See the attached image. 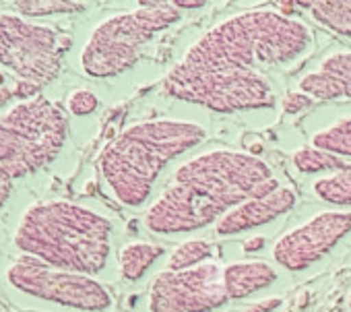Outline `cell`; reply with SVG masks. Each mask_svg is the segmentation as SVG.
<instances>
[{
	"instance_id": "cell-1",
	"label": "cell",
	"mask_w": 351,
	"mask_h": 312,
	"mask_svg": "<svg viewBox=\"0 0 351 312\" xmlns=\"http://www.w3.org/2000/svg\"><path fill=\"white\" fill-rule=\"evenodd\" d=\"M281 184L256 155L215 149L184 162L159 199L147 209L153 234H189L217 224L240 203L265 197Z\"/></svg>"
},
{
	"instance_id": "cell-2",
	"label": "cell",
	"mask_w": 351,
	"mask_h": 312,
	"mask_svg": "<svg viewBox=\"0 0 351 312\" xmlns=\"http://www.w3.org/2000/svg\"><path fill=\"white\" fill-rule=\"evenodd\" d=\"M312 29L275 9H252L207 29L180 58L176 73H261L287 67L312 48Z\"/></svg>"
},
{
	"instance_id": "cell-3",
	"label": "cell",
	"mask_w": 351,
	"mask_h": 312,
	"mask_svg": "<svg viewBox=\"0 0 351 312\" xmlns=\"http://www.w3.org/2000/svg\"><path fill=\"white\" fill-rule=\"evenodd\" d=\"M112 221L71 201L34 203L19 219L15 246L50 267L97 275L112 250Z\"/></svg>"
},
{
	"instance_id": "cell-4",
	"label": "cell",
	"mask_w": 351,
	"mask_h": 312,
	"mask_svg": "<svg viewBox=\"0 0 351 312\" xmlns=\"http://www.w3.org/2000/svg\"><path fill=\"white\" fill-rule=\"evenodd\" d=\"M207 130L189 120L157 118L126 126L99 155V172L112 195L126 207H138L167 162L205 141Z\"/></svg>"
},
{
	"instance_id": "cell-5",
	"label": "cell",
	"mask_w": 351,
	"mask_h": 312,
	"mask_svg": "<svg viewBox=\"0 0 351 312\" xmlns=\"http://www.w3.org/2000/svg\"><path fill=\"white\" fill-rule=\"evenodd\" d=\"M182 19L173 3H141L95 25L81 52V69L87 77L110 79L122 75L141 58L155 34Z\"/></svg>"
},
{
	"instance_id": "cell-6",
	"label": "cell",
	"mask_w": 351,
	"mask_h": 312,
	"mask_svg": "<svg viewBox=\"0 0 351 312\" xmlns=\"http://www.w3.org/2000/svg\"><path fill=\"white\" fill-rule=\"evenodd\" d=\"M69 122L60 106L36 95L0 116V168L11 178L38 172L60 153Z\"/></svg>"
},
{
	"instance_id": "cell-7",
	"label": "cell",
	"mask_w": 351,
	"mask_h": 312,
	"mask_svg": "<svg viewBox=\"0 0 351 312\" xmlns=\"http://www.w3.org/2000/svg\"><path fill=\"white\" fill-rule=\"evenodd\" d=\"M163 89L167 95L203 106L219 114L273 108L277 97L263 73H176L169 71Z\"/></svg>"
},
{
	"instance_id": "cell-8",
	"label": "cell",
	"mask_w": 351,
	"mask_h": 312,
	"mask_svg": "<svg viewBox=\"0 0 351 312\" xmlns=\"http://www.w3.org/2000/svg\"><path fill=\"white\" fill-rule=\"evenodd\" d=\"M0 64L34 89L46 87L60 73V36L13 11L0 13Z\"/></svg>"
},
{
	"instance_id": "cell-9",
	"label": "cell",
	"mask_w": 351,
	"mask_h": 312,
	"mask_svg": "<svg viewBox=\"0 0 351 312\" xmlns=\"http://www.w3.org/2000/svg\"><path fill=\"white\" fill-rule=\"evenodd\" d=\"M7 281L25 296L83 312H106L112 306L110 289L95 277L56 269L27 254L13 261Z\"/></svg>"
},
{
	"instance_id": "cell-10",
	"label": "cell",
	"mask_w": 351,
	"mask_h": 312,
	"mask_svg": "<svg viewBox=\"0 0 351 312\" xmlns=\"http://www.w3.org/2000/svg\"><path fill=\"white\" fill-rule=\"evenodd\" d=\"M228 300L223 265L215 261L182 271L165 269L149 287L151 312H213Z\"/></svg>"
},
{
	"instance_id": "cell-11",
	"label": "cell",
	"mask_w": 351,
	"mask_h": 312,
	"mask_svg": "<svg viewBox=\"0 0 351 312\" xmlns=\"http://www.w3.org/2000/svg\"><path fill=\"white\" fill-rule=\"evenodd\" d=\"M349 232L351 211H320L277 238L271 248V256L275 265L287 271H304L328 254Z\"/></svg>"
},
{
	"instance_id": "cell-12",
	"label": "cell",
	"mask_w": 351,
	"mask_h": 312,
	"mask_svg": "<svg viewBox=\"0 0 351 312\" xmlns=\"http://www.w3.org/2000/svg\"><path fill=\"white\" fill-rule=\"evenodd\" d=\"M295 201H298L295 191L281 184L277 191L265 197L248 199L240 203L238 207H234L232 211H228L215 224V232L219 236H236V234L250 232L291 211L295 207Z\"/></svg>"
},
{
	"instance_id": "cell-13",
	"label": "cell",
	"mask_w": 351,
	"mask_h": 312,
	"mask_svg": "<svg viewBox=\"0 0 351 312\" xmlns=\"http://www.w3.org/2000/svg\"><path fill=\"white\" fill-rule=\"evenodd\" d=\"M300 93L314 101L351 99V52H335L322 58L316 71L306 73L298 81Z\"/></svg>"
},
{
	"instance_id": "cell-14",
	"label": "cell",
	"mask_w": 351,
	"mask_h": 312,
	"mask_svg": "<svg viewBox=\"0 0 351 312\" xmlns=\"http://www.w3.org/2000/svg\"><path fill=\"white\" fill-rule=\"evenodd\" d=\"M279 279L277 267L267 261H238L223 267V283L230 300H244Z\"/></svg>"
},
{
	"instance_id": "cell-15",
	"label": "cell",
	"mask_w": 351,
	"mask_h": 312,
	"mask_svg": "<svg viewBox=\"0 0 351 312\" xmlns=\"http://www.w3.org/2000/svg\"><path fill=\"white\" fill-rule=\"evenodd\" d=\"M163 254V248L151 242H128L118 254L120 273L126 281H138L149 267Z\"/></svg>"
},
{
	"instance_id": "cell-16",
	"label": "cell",
	"mask_w": 351,
	"mask_h": 312,
	"mask_svg": "<svg viewBox=\"0 0 351 312\" xmlns=\"http://www.w3.org/2000/svg\"><path fill=\"white\" fill-rule=\"evenodd\" d=\"M312 19H316L326 29L351 38V0H332V3H304Z\"/></svg>"
},
{
	"instance_id": "cell-17",
	"label": "cell",
	"mask_w": 351,
	"mask_h": 312,
	"mask_svg": "<svg viewBox=\"0 0 351 312\" xmlns=\"http://www.w3.org/2000/svg\"><path fill=\"white\" fill-rule=\"evenodd\" d=\"M312 193L320 201L349 211L351 209V166L347 164L345 168L332 174L316 178L312 184Z\"/></svg>"
},
{
	"instance_id": "cell-18",
	"label": "cell",
	"mask_w": 351,
	"mask_h": 312,
	"mask_svg": "<svg viewBox=\"0 0 351 312\" xmlns=\"http://www.w3.org/2000/svg\"><path fill=\"white\" fill-rule=\"evenodd\" d=\"M312 147L328 151L337 158H351V116H345L312 136Z\"/></svg>"
},
{
	"instance_id": "cell-19",
	"label": "cell",
	"mask_w": 351,
	"mask_h": 312,
	"mask_svg": "<svg viewBox=\"0 0 351 312\" xmlns=\"http://www.w3.org/2000/svg\"><path fill=\"white\" fill-rule=\"evenodd\" d=\"M293 166L304 174H316V172L332 174L345 168L347 164L343 162V158H337V155L322 151L318 147H302L293 153Z\"/></svg>"
},
{
	"instance_id": "cell-20",
	"label": "cell",
	"mask_w": 351,
	"mask_h": 312,
	"mask_svg": "<svg viewBox=\"0 0 351 312\" xmlns=\"http://www.w3.org/2000/svg\"><path fill=\"white\" fill-rule=\"evenodd\" d=\"M213 254V248L207 240H186L176 246V250L167 259V269L169 271H182V269H193L197 265L209 263Z\"/></svg>"
},
{
	"instance_id": "cell-21",
	"label": "cell",
	"mask_w": 351,
	"mask_h": 312,
	"mask_svg": "<svg viewBox=\"0 0 351 312\" xmlns=\"http://www.w3.org/2000/svg\"><path fill=\"white\" fill-rule=\"evenodd\" d=\"M13 13L21 17H50V15H66V13H79L85 7L77 3H58V0H19L11 5Z\"/></svg>"
},
{
	"instance_id": "cell-22",
	"label": "cell",
	"mask_w": 351,
	"mask_h": 312,
	"mask_svg": "<svg viewBox=\"0 0 351 312\" xmlns=\"http://www.w3.org/2000/svg\"><path fill=\"white\" fill-rule=\"evenodd\" d=\"M66 106H69V112L73 116H89L97 110L99 106V99L93 91L89 89H75L69 99H66Z\"/></svg>"
},
{
	"instance_id": "cell-23",
	"label": "cell",
	"mask_w": 351,
	"mask_h": 312,
	"mask_svg": "<svg viewBox=\"0 0 351 312\" xmlns=\"http://www.w3.org/2000/svg\"><path fill=\"white\" fill-rule=\"evenodd\" d=\"M312 104H314V99H310L308 95L295 91V93H289V95L283 99V110H285L287 114H300L302 110H306V108L312 106Z\"/></svg>"
},
{
	"instance_id": "cell-24",
	"label": "cell",
	"mask_w": 351,
	"mask_h": 312,
	"mask_svg": "<svg viewBox=\"0 0 351 312\" xmlns=\"http://www.w3.org/2000/svg\"><path fill=\"white\" fill-rule=\"evenodd\" d=\"M281 304H283V298L271 296V298H265V300H258V302L250 304L246 308V312H275Z\"/></svg>"
},
{
	"instance_id": "cell-25",
	"label": "cell",
	"mask_w": 351,
	"mask_h": 312,
	"mask_svg": "<svg viewBox=\"0 0 351 312\" xmlns=\"http://www.w3.org/2000/svg\"><path fill=\"white\" fill-rule=\"evenodd\" d=\"M11 189H13V178L3 168H0V209L5 207V203H7V199L11 195Z\"/></svg>"
},
{
	"instance_id": "cell-26",
	"label": "cell",
	"mask_w": 351,
	"mask_h": 312,
	"mask_svg": "<svg viewBox=\"0 0 351 312\" xmlns=\"http://www.w3.org/2000/svg\"><path fill=\"white\" fill-rule=\"evenodd\" d=\"M265 244H267V240H265L263 236H256V238L244 240L242 248H244L246 252H258V250H263V248H265Z\"/></svg>"
},
{
	"instance_id": "cell-27",
	"label": "cell",
	"mask_w": 351,
	"mask_h": 312,
	"mask_svg": "<svg viewBox=\"0 0 351 312\" xmlns=\"http://www.w3.org/2000/svg\"><path fill=\"white\" fill-rule=\"evenodd\" d=\"M13 95V91L7 87V85H3V83H0V108H3L7 101H9V97Z\"/></svg>"
},
{
	"instance_id": "cell-28",
	"label": "cell",
	"mask_w": 351,
	"mask_h": 312,
	"mask_svg": "<svg viewBox=\"0 0 351 312\" xmlns=\"http://www.w3.org/2000/svg\"><path fill=\"white\" fill-rule=\"evenodd\" d=\"M176 7H178L180 11H186V9H201L205 3H173Z\"/></svg>"
},
{
	"instance_id": "cell-29",
	"label": "cell",
	"mask_w": 351,
	"mask_h": 312,
	"mask_svg": "<svg viewBox=\"0 0 351 312\" xmlns=\"http://www.w3.org/2000/svg\"><path fill=\"white\" fill-rule=\"evenodd\" d=\"M347 304H349V308H351V293H349V298H347Z\"/></svg>"
}]
</instances>
